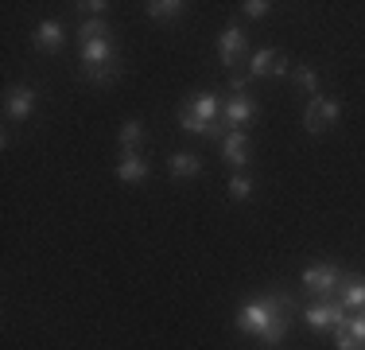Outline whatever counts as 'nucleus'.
I'll use <instances>...</instances> for the list:
<instances>
[{"mask_svg":"<svg viewBox=\"0 0 365 350\" xmlns=\"http://www.w3.org/2000/svg\"><path fill=\"white\" fill-rule=\"evenodd\" d=\"M82 78L93 86H109L120 78V59H117V47L113 39H93V43H82Z\"/></svg>","mask_w":365,"mask_h":350,"instance_id":"nucleus-2","label":"nucleus"},{"mask_svg":"<svg viewBox=\"0 0 365 350\" xmlns=\"http://www.w3.org/2000/svg\"><path fill=\"white\" fill-rule=\"evenodd\" d=\"M117 144H120V152H140V144H144V121H125L120 125V133H117Z\"/></svg>","mask_w":365,"mask_h":350,"instance_id":"nucleus-19","label":"nucleus"},{"mask_svg":"<svg viewBox=\"0 0 365 350\" xmlns=\"http://www.w3.org/2000/svg\"><path fill=\"white\" fill-rule=\"evenodd\" d=\"M182 113L198 117L202 125H218V121H222V101H218V94H214V90H198V94H190V98H187Z\"/></svg>","mask_w":365,"mask_h":350,"instance_id":"nucleus-9","label":"nucleus"},{"mask_svg":"<svg viewBox=\"0 0 365 350\" xmlns=\"http://www.w3.org/2000/svg\"><path fill=\"white\" fill-rule=\"evenodd\" d=\"M334 346L338 350H365V315L361 311H350L334 327Z\"/></svg>","mask_w":365,"mask_h":350,"instance_id":"nucleus-8","label":"nucleus"},{"mask_svg":"<svg viewBox=\"0 0 365 350\" xmlns=\"http://www.w3.org/2000/svg\"><path fill=\"white\" fill-rule=\"evenodd\" d=\"M78 39L82 43H93V39H113V24L106 16H86L82 24H78Z\"/></svg>","mask_w":365,"mask_h":350,"instance_id":"nucleus-18","label":"nucleus"},{"mask_svg":"<svg viewBox=\"0 0 365 350\" xmlns=\"http://www.w3.org/2000/svg\"><path fill=\"white\" fill-rule=\"evenodd\" d=\"M264 74H292L288 55L284 51H257L253 63H249V78H264Z\"/></svg>","mask_w":365,"mask_h":350,"instance_id":"nucleus-12","label":"nucleus"},{"mask_svg":"<svg viewBox=\"0 0 365 350\" xmlns=\"http://www.w3.org/2000/svg\"><path fill=\"white\" fill-rule=\"evenodd\" d=\"M342 304L346 311H361L365 308V276H358V273H346V280H342Z\"/></svg>","mask_w":365,"mask_h":350,"instance_id":"nucleus-15","label":"nucleus"},{"mask_svg":"<svg viewBox=\"0 0 365 350\" xmlns=\"http://www.w3.org/2000/svg\"><path fill=\"white\" fill-rule=\"evenodd\" d=\"M346 315H350V311H346L338 300H319V304H311V308L303 311V319H307L311 331H334Z\"/></svg>","mask_w":365,"mask_h":350,"instance_id":"nucleus-7","label":"nucleus"},{"mask_svg":"<svg viewBox=\"0 0 365 350\" xmlns=\"http://www.w3.org/2000/svg\"><path fill=\"white\" fill-rule=\"evenodd\" d=\"M148 171H152V164H148L144 152H120V160H117V179L120 183H144Z\"/></svg>","mask_w":365,"mask_h":350,"instance_id":"nucleus-13","label":"nucleus"},{"mask_svg":"<svg viewBox=\"0 0 365 350\" xmlns=\"http://www.w3.org/2000/svg\"><path fill=\"white\" fill-rule=\"evenodd\" d=\"M4 113H8V121H28L36 113V90L31 86H12L4 94Z\"/></svg>","mask_w":365,"mask_h":350,"instance_id":"nucleus-10","label":"nucleus"},{"mask_svg":"<svg viewBox=\"0 0 365 350\" xmlns=\"http://www.w3.org/2000/svg\"><path fill=\"white\" fill-rule=\"evenodd\" d=\"M245 55H249V35H245V28H241V24H225V31H222V39H218V59H222V66L233 70Z\"/></svg>","mask_w":365,"mask_h":350,"instance_id":"nucleus-6","label":"nucleus"},{"mask_svg":"<svg viewBox=\"0 0 365 350\" xmlns=\"http://www.w3.org/2000/svg\"><path fill=\"white\" fill-rule=\"evenodd\" d=\"M268 12H272L268 0H245V4H241V16H245V20H264Z\"/></svg>","mask_w":365,"mask_h":350,"instance_id":"nucleus-22","label":"nucleus"},{"mask_svg":"<svg viewBox=\"0 0 365 350\" xmlns=\"http://www.w3.org/2000/svg\"><path fill=\"white\" fill-rule=\"evenodd\" d=\"M168 171H171V179H195V175H202V160L195 152H175L168 160Z\"/></svg>","mask_w":365,"mask_h":350,"instance_id":"nucleus-17","label":"nucleus"},{"mask_svg":"<svg viewBox=\"0 0 365 350\" xmlns=\"http://www.w3.org/2000/svg\"><path fill=\"white\" fill-rule=\"evenodd\" d=\"M222 156L233 171H245L249 164V133H225L222 140Z\"/></svg>","mask_w":365,"mask_h":350,"instance_id":"nucleus-14","label":"nucleus"},{"mask_svg":"<svg viewBox=\"0 0 365 350\" xmlns=\"http://www.w3.org/2000/svg\"><path fill=\"white\" fill-rule=\"evenodd\" d=\"M292 82L299 94H307V98H319V74L311 66H295L292 70Z\"/></svg>","mask_w":365,"mask_h":350,"instance_id":"nucleus-20","label":"nucleus"},{"mask_svg":"<svg viewBox=\"0 0 365 350\" xmlns=\"http://www.w3.org/2000/svg\"><path fill=\"white\" fill-rule=\"evenodd\" d=\"M257 101L249 94H230L222 101V129L225 133H249V125L257 121Z\"/></svg>","mask_w":365,"mask_h":350,"instance_id":"nucleus-4","label":"nucleus"},{"mask_svg":"<svg viewBox=\"0 0 365 350\" xmlns=\"http://www.w3.org/2000/svg\"><path fill=\"white\" fill-rule=\"evenodd\" d=\"M342 121V101L338 98H311L307 101V109H303V129H307L311 136H323L330 125H338Z\"/></svg>","mask_w":365,"mask_h":350,"instance_id":"nucleus-3","label":"nucleus"},{"mask_svg":"<svg viewBox=\"0 0 365 350\" xmlns=\"http://www.w3.org/2000/svg\"><path fill=\"white\" fill-rule=\"evenodd\" d=\"M144 12H148V20H155V24H171L187 12V4H182V0H148Z\"/></svg>","mask_w":365,"mask_h":350,"instance_id":"nucleus-16","label":"nucleus"},{"mask_svg":"<svg viewBox=\"0 0 365 350\" xmlns=\"http://www.w3.org/2000/svg\"><path fill=\"white\" fill-rule=\"evenodd\" d=\"M276 315H292L295 319V300L288 292H280V288H272L268 296H257V300H249L245 308L237 311V331H245V335H264L268 327L276 323Z\"/></svg>","mask_w":365,"mask_h":350,"instance_id":"nucleus-1","label":"nucleus"},{"mask_svg":"<svg viewBox=\"0 0 365 350\" xmlns=\"http://www.w3.org/2000/svg\"><path fill=\"white\" fill-rule=\"evenodd\" d=\"M31 43H36L39 55H58V51L66 47V28L58 20H43L36 28V39H31Z\"/></svg>","mask_w":365,"mask_h":350,"instance_id":"nucleus-11","label":"nucleus"},{"mask_svg":"<svg viewBox=\"0 0 365 350\" xmlns=\"http://www.w3.org/2000/svg\"><path fill=\"white\" fill-rule=\"evenodd\" d=\"M230 199H233V203H249V199H253V179H249L245 171H233V179H230Z\"/></svg>","mask_w":365,"mask_h":350,"instance_id":"nucleus-21","label":"nucleus"},{"mask_svg":"<svg viewBox=\"0 0 365 350\" xmlns=\"http://www.w3.org/2000/svg\"><path fill=\"white\" fill-rule=\"evenodd\" d=\"M78 12H90V16H106L113 4H106V0H82V4H74Z\"/></svg>","mask_w":365,"mask_h":350,"instance_id":"nucleus-23","label":"nucleus"},{"mask_svg":"<svg viewBox=\"0 0 365 350\" xmlns=\"http://www.w3.org/2000/svg\"><path fill=\"white\" fill-rule=\"evenodd\" d=\"M249 82H253L249 74H230V90L233 94H249Z\"/></svg>","mask_w":365,"mask_h":350,"instance_id":"nucleus-24","label":"nucleus"},{"mask_svg":"<svg viewBox=\"0 0 365 350\" xmlns=\"http://www.w3.org/2000/svg\"><path fill=\"white\" fill-rule=\"evenodd\" d=\"M342 280H346V273H342V269H334V265H311V269H303V288H307L311 296H319V300H330V296H334V288H342Z\"/></svg>","mask_w":365,"mask_h":350,"instance_id":"nucleus-5","label":"nucleus"}]
</instances>
